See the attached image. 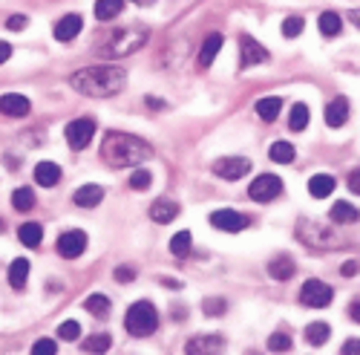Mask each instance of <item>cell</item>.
I'll use <instances>...</instances> for the list:
<instances>
[{
    "label": "cell",
    "instance_id": "6da1fadb",
    "mask_svg": "<svg viewBox=\"0 0 360 355\" xmlns=\"http://www.w3.org/2000/svg\"><path fill=\"white\" fill-rule=\"evenodd\" d=\"M72 90L89 99H112L124 90L127 84V73L115 64H96V67H84L78 73H72L70 78Z\"/></svg>",
    "mask_w": 360,
    "mask_h": 355
},
{
    "label": "cell",
    "instance_id": "7a4b0ae2",
    "mask_svg": "<svg viewBox=\"0 0 360 355\" xmlns=\"http://www.w3.org/2000/svg\"><path fill=\"white\" fill-rule=\"evenodd\" d=\"M101 159L110 168H136L147 159H153V144L144 142L141 136L122 133V130H107L101 142Z\"/></svg>",
    "mask_w": 360,
    "mask_h": 355
},
{
    "label": "cell",
    "instance_id": "3957f363",
    "mask_svg": "<svg viewBox=\"0 0 360 355\" xmlns=\"http://www.w3.org/2000/svg\"><path fill=\"white\" fill-rule=\"evenodd\" d=\"M150 32L141 26H127V29H115V32H110L101 44H98V55L107 58V61H112V58H127L130 52H139L144 44H147Z\"/></svg>",
    "mask_w": 360,
    "mask_h": 355
},
{
    "label": "cell",
    "instance_id": "277c9868",
    "mask_svg": "<svg viewBox=\"0 0 360 355\" xmlns=\"http://www.w3.org/2000/svg\"><path fill=\"white\" fill-rule=\"evenodd\" d=\"M297 240L309 249H317V251L340 249V237H338L335 225L320 223V220H306V217L297 223Z\"/></svg>",
    "mask_w": 360,
    "mask_h": 355
},
{
    "label": "cell",
    "instance_id": "5b68a950",
    "mask_svg": "<svg viewBox=\"0 0 360 355\" xmlns=\"http://www.w3.org/2000/svg\"><path fill=\"white\" fill-rule=\"evenodd\" d=\"M159 327V312L150 301H139L127 309V318H124V330L136 338H144V335H153Z\"/></svg>",
    "mask_w": 360,
    "mask_h": 355
},
{
    "label": "cell",
    "instance_id": "8992f818",
    "mask_svg": "<svg viewBox=\"0 0 360 355\" xmlns=\"http://www.w3.org/2000/svg\"><path fill=\"white\" fill-rule=\"evenodd\" d=\"M332 298H335L332 286L323 283V280H306L303 289H300V304H303V306H311V309H323V306H328V304H332Z\"/></svg>",
    "mask_w": 360,
    "mask_h": 355
},
{
    "label": "cell",
    "instance_id": "52a82bcc",
    "mask_svg": "<svg viewBox=\"0 0 360 355\" xmlns=\"http://www.w3.org/2000/svg\"><path fill=\"white\" fill-rule=\"evenodd\" d=\"M280 194H283V182H280V176H274V173L257 176V180L251 182V188H248V197L257 199V202H271Z\"/></svg>",
    "mask_w": 360,
    "mask_h": 355
},
{
    "label": "cell",
    "instance_id": "ba28073f",
    "mask_svg": "<svg viewBox=\"0 0 360 355\" xmlns=\"http://www.w3.org/2000/svg\"><path fill=\"white\" fill-rule=\"evenodd\" d=\"M248 170H251V159L248 156H222V159L214 162V173L222 176V180H228V182L243 180Z\"/></svg>",
    "mask_w": 360,
    "mask_h": 355
},
{
    "label": "cell",
    "instance_id": "9c48e42d",
    "mask_svg": "<svg viewBox=\"0 0 360 355\" xmlns=\"http://www.w3.org/2000/svg\"><path fill=\"white\" fill-rule=\"evenodd\" d=\"M64 133H67V142H70L72 151H84V147L96 136V122L93 118H75V122L67 125Z\"/></svg>",
    "mask_w": 360,
    "mask_h": 355
},
{
    "label": "cell",
    "instance_id": "30bf717a",
    "mask_svg": "<svg viewBox=\"0 0 360 355\" xmlns=\"http://www.w3.org/2000/svg\"><path fill=\"white\" fill-rule=\"evenodd\" d=\"M239 55H243V61H239V64H243V70L245 67H259V64H265L268 58H271V55H268V49L257 38H251V35H243V41H239Z\"/></svg>",
    "mask_w": 360,
    "mask_h": 355
},
{
    "label": "cell",
    "instance_id": "8fae6325",
    "mask_svg": "<svg viewBox=\"0 0 360 355\" xmlns=\"http://www.w3.org/2000/svg\"><path fill=\"white\" fill-rule=\"evenodd\" d=\"M86 243H89V240H86L84 231H64L61 237H58V254L67 257V260H75V257L84 254Z\"/></svg>",
    "mask_w": 360,
    "mask_h": 355
},
{
    "label": "cell",
    "instance_id": "7c38bea8",
    "mask_svg": "<svg viewBox=\"0 0 360 355\" xmlns=\"http://www.w3.org/2000/svg\"><path fill=\"white\" fill-rule=\"evenodd\" d=\"M211 225L219 228V231L236 234V231L248 228V217H243L239 211H231V208H222V211H214V214H211Z\"/></svg>",
    "mask_w": 360,
    "mask_h": 355
},
{
    "label": "cell",
    "instance_id": "4fadbf2b",
    "mask_svg": "<svg viewBox=\"0 0 360 355\" xmlns=\"http://www.w3.org/2000/svg\"><path fill=\"white\" fill-rule=\"evenodd\" d=\"M84 29V20H81V15H64L61 20L55 23V38L61 41V44H70L72 38H78V32Z\"/></svg>",
    "mask_w": 360,
    "mask_h": 355
},
{
    "label": "cell",
    "instance_id": "5bb4252c",
    "mask_svg": "<svg viewBox=\"0 0 360 355\" xmlns=\"http://www.w3.org/2000/svg\"><path fill=\"white\" fill-rule=\"evenodd\" d=\"M29 110H32V104H29V99L20 96V93H6V96H0V113H4V116L23 118V116H29Z\"/></svg>",
    "mask_w": 360,
    "mask_h": 355
},
{
    "label": "cell",
    "instance_id": "9a60e30c",
    "mask_svg": "<svg viewBox=\"0 0 360 355\" xmlns=\"http://www.w3.org/2000/svg\"><path fill=\"white\" fill-rule=\"evenodd\" d=\"M222 44H225V38H222L219 32H211V35L202 41V46H199V61H196L199 70H207V67L214 64V58H217V52L222 49Z\"/></svg>",
    "mask_w": 360,
    "mask_h": 355
},
{
    "label": "cell",
    "instance_id": "2e32d148",
    "mask_svg": "<svg viewBox=\"0 0 360 355\" xmlns=\"http://www.w3.org/2000/svg\"><path fill=\"white\" fill-rule=\"evenodd\" d=\"M346 122H349V99L338 96L332 104L326 107V125L328 127H343Z\"/></svg>",
    "mask_w": 360,
    "mask_h": 355
},
{
    "label": "cell",
    "instance_id": "e0dca14e",
    "mask_svg": "<svg viewBox=\"0 0 360 355\" xmlns=\"http://www.w3.org/2000/svg\"><path fill=\"white\" fill-rule=\"evenodd\" d=\"M179 217V202L173 199H156L153 205H150V220L165 225V223H173Z\"/></svg>",
    "mask_w": 360,
    "mask_h": 355
},
{
    "label": "cell",
    "instance_id": "ac0fdd59",
    "mask_svg": "<svg viewBox=\"0 0 360 355\" xmlns=\"http://www.w3.org/2000/svg\"><path fill=\"white\" fill-rule=\"evenodd\" d=\"M72 199H75L78 208H96V205L104 199V188L101 185H84L72 194Z\"/></svg>",
    "mask_w": 360,
    "mask_h": 355
},
{
    "label": "cell",
    "instance_id": "d6986e66",
    "mask_svg": "<svg viewBox=\"0 0 360 355\" xmlns=\"http://www.w3.org/2000/svg\"><path fill=\"white\" fill-rule=\"evenodd\" d=\"M294 260L288 257V254H277L274 260H268V275H271L274 280H288V278H294Z\"/></svg>",
    "mask_w": 360,
    "mask_h": 355
},
{
    "label": "cell",
    "instance_id": "ffe728a7",
    "mask_svg": "<svg viewBox=\"0 0 360 355\" xmlns=\"http://www.w3.org/2000/svg\"><path fill=\"white\" fill-rule=\"evenodd\" d=\"M191 355H196V352H222L225 349V338L222 335H205V338H193V341H188V347H185Z\"/></svg>",
    "mask_w": 360,
    "mask_h": 355
},
{
    "label": "cell",
    "instance_id": "44dd1931",
    "mask_svg": "<svg viewBox=\"0 0 360 355\" xmlns=\"http://www.w3.org/2000/svg\"><path fill=\"white\" fill-rule=\"evenodd\" d=\"M328 217H332L335 223H340V225H354L357 220H360V211L354 208V205L352 202H335L332 205V211H328Z\"/></svg>",
    "mask_w": 360,
    "mask_h": 355
},
{
    "label": "cell",
    "instance_id": "7402d4cb",
    "mask_svg": "<svg viewBox=\"0 0 360 355\" xmlns=\"http://www.w3.org/2000/svg\"><path fill=\"white\" fill-rule=\"evenodd\" d=\"M335 176H328V173H317V176H311L309 180V194L314 197V199H326L328 194L335 191Z\"/></svg>",
    "mask_w": 360,
    "mask_h": 355
},
{
    "label": "cell",
    "instance_id": "603a6c76",
    "mask_svg": "<svg viewBox=\"0 0 360 355\" xmlns=\"http://www.w3.org/2000/svg\"><path fill=\"white\" fill-rule=\"evenodd\" d=\"M35 180H38V185H44V188H52V185H58V180H61V168H58L55 162H38Z\"/></svg>",
    "mask_w": 360,
    "mask_h": 355
},
{
    "label": "cell",
    "instance_id": "cb8c5ba5",
    "mask_svg": "<svg viewBox=\"0 0 360 355\" xmlns=\"http://www.w3.org/2000/svg\"><path fill=\"white\" fill-rule=\"evenodd\" d=\"M18 237H20V243H23V246L38 249L41 240H44V228H41V223H23L20 231H18Z\"/></svg>",
    "mask_w": 360,
    "mask_h": 355
},
{
    "label": "cell",
    "instance_id": "d4e9b609",
    "mask_svg": "<svg viewBox=\"0 0 360 355\" xmlns=\"http://www.w3.org/2000/svg\"><path fill=\"white\" fill-rule=\"evenodd\" d=\"M124 12V0H96V18L98 20H112Z\"/></svg>",
    "mask_w": 360,
    "mask_h": 355
},
{
    "label": "cell",
    "instance_id": "484cf974",
    "mask_svg": "<svg viewBox=\"0 0 360 355\" xmlns=\"http://www.w3.org/2000/svg\"><path fill=\"white\" fill-rule=\"evenodd\" d=\"M26 278H29V260L26 257L12 260V266H9V283L15 289H23L26 286Z\"/></svg>",
    "mask_w": 360,
    "mask_h": 355
},
{
    "label": "cell",
    "instance_id": "4316f807",
    "mask_svg": "<svg viewBox=\"0 0 360 355\" xmlns=\"http://www.w3.org/2000/svg\"><path fill=\"white\" fill-rule=\"evenodd\" d=\"M317 26H320V32H323L326 38H335L340 29H343V20H340L338 12H323L320 20H317Z\"/></svg>",
    "mask_w": 360,
    "mask_h": 355
},
{
    "label": "cell",
    "instance_id": "83f0119b",
    "mask_svg": "<svg viewBox=\"0 0 360 355\" xmlns=\"http://www.w3.org/2000/svg\"><path fill=\"white\" fill-rule=\"evenodd\" d=\"M280 107H283V101H280L277 96L259 99V101H257V116L262 118V122H274V118L280 116Z\"/></svg>",
    "mask_w": 360,
    "mask_h": 355
},
{
    "label": "cell",
    "instance_id": "f1b7e54d",
    "mask_svg": "<svg viewBox=\"0 0 360 355\" xmlns=\"http://www.w3.org/2000/svg\"><path fill=\"white\" fill-rule=\"evenodd\" d=\"M306 125H309V107L303 101H297L291 107V116H288V130L300 133V130H306Z\"/></svg>",
    "mask_w": 360,
    "mask_h": 355
},
{
    "label": "cell",
    "instance_id": "f546056e",
    "mask_svg": "<svg viewBox=\"0 0 360 355\" xmlns=\"http://www.w3.org/2000/svg\"><path fill=\"white\" fill-rule=\"evenodd\" d=\"M328 335H332V330H328V323H323V320L309 323V327H306V341H309L311 347H323Z\"/></svg>",
    "mask_w": 360,
    "mask_h": 355
},
{
    "label": "cell",
    "instance_id": "4dcf8cb0",
    "mask_svg": "<svg viewBox=\"0 0 360 355\" xmlns=\"http://www.w3.org/2000/svg\"><path fill=\"white\" fill-rule=\"evenodd\" d=\"M191 243H193L191 231H179L173 240H170V254L173 257H188L191 254Z\"/></svg>",
    "mask_w": 360,
    "mask_h": 355
},
{
    "label": "cell",
    "instance_id": "1f68e13d",
    "mask_svg": "<svg viewBox=\"0 0 360 355\" xmlns=\"http://www.w3.org/2000/svg\"><path fill=\"white\" fill-rule=\"evenodd\" d=\"M84 309L93 312L96 318H107V312H110V298H107V294H89V298L84 301Z\"/></svg>",
    "mask_w": 360,
    "mask_h": 355
},
{
    "label": "cell",
    "instance_id": "d6a6232c",
    "mask_svg": "<svg viewBox=\"0 0 360 355\" xmlns=\"http://www.w3.org/2000/svg\"><path fill=\"white\" fill-rule=\"evenodd\" d=\"M12 205H15V211H32L35 208V194L32 188H18L12 194Z\"/></svg>",
    "mask_w": 360,
    "mask_h": 355
},
{
    "label": "cell",
    "instance_id": "836d02e7",
    "mask_svg": "<svg viewBox=\"0 0 360 355\" xmlns=\"http://www.w3.org/2000/svg\"><path fill=\"white\" fill-rule=\"evenodd\" d=\"M294 156H297L294 144H288V142H274V144H271V159H274V162L288 165V162H294Z\"/></svg>",
    "mask_w": 360,
    "mask_h": 355
},
{
    "label": "cell",
    "instance_id": "e575fe53",
    "mask_svg": "<svg viewBox=\"0 0 360 355\" xmlns=\"http://www.w3.org/2000/svg\"><path fill=\"white\" fill-rule=\"evenodd\" d=\"M110 347H112V338L110 335H93V338L84 341V349L86 352H107Z\"/></svg>",
    "mask_w": 360,
    "mask_h": 355
},
{
    "label": "cell",
    "instance_id": "d590c367",
    "mask_svg": "<svg viewBox=\"0 0 360 355\" xmlns=\"http://www.w3.org/2000/svg\"><path fill=\"white\" fill-rule=\"evenodd\" d=\"M303 26H306L303 18H300V15H291V18L283 20V35H285V38H297L300 32H303Z\"/></svg>",
    "mask_w": 360,
    "mask_h": 355
},
{
    "label": "cell",
    "instance_id": "8d00e7d4",
    "mask_svg": "<svg viewBox=\"0 0 360 355\" xmlns=\"http://www.w3.org/2000/svg\"><path fill=\"white\" fill-rule=\"evenodd\" d=\"M150 182H153V173L150 170H133L130 173V188L133 191H144V188H150Z\"/></svg>",
    "mask_w": 360,
    "mask_h": 355
},
{
    "label": "cell",
    "instance_id": "74e56055",
    "mask_svg": "<svg viewBox=\"0 0 360 355\" xmlns=\"http://www.w3.org/2000/svg\"><path fill=\"white\" fill-rule=\"evenodd\" d=\"M58 338H64V341H78V338H81L78 320H64L61 327H58Z\"/></svg>",
    "mask_w": 360,
    "mask_h": 355
},
{
    "label": "cell",
    "instance_id": "f35d334b",
    "mask_svg": "<svg viewBox=\"0 0 360 355\" xmlns=\"http://www.w3.org/2000/svg\"><path fill=\"white\" fill-rule=\"evenodd\" d=\"M268 349H274V352H285L291 349V338L285 332H274L271 338H268Z\"/></svg>",
    "mask_w": 360,
    "mask_h": 355
},
{
    "label": "cell",
    "instance_id": "ab89813d",
    "mask_svg": "<svg viewBox=\"0 0 360 355\" xmlns=\"http://www.w3.org/2000/svg\"><path fill=\"white\" fill-rule=\"evenodd\" d=\"M32 352H35V355H55V352H58V344H55L52 338H41V341L32 344Z\"/></svg>",
    "mask_w": 360,
    "mask_h": 355
},
{
    "label": "cell",
    "instance_id": "60d3db41",
    "mask_svg": "<svg viewBox=\"0 0 360 355\" xmlns=\"http://www.w3.org/2000/svg\"><path fill=\"white\" fill-rule=\"evenodd\" d=\"M225 306H228V304H225V301H219V298H207V301H205V312H207V315H214V318H217V315H222V312H225Z\"/></svg>",
    "mask_w": 360,
    "mask_h": 355
},
{
    "label": "cell",
    "instance_id": "b9f144b4",
    "mask_svg": "<svg viewBox=\"0 0 360 355\" xmlns=\"http://www.w3.org/2000/svg\"><path fill=\"white\" fill-rule=\"evenodd\" d=\"M115 280H118V283L136 280V269H133V266H118V269H115Z\"/></svg>",
    "mask_w": 360,
    "mask_h": 355
},
{
    "label": "cell",
    "instance_id": "7bdbcfd3",
    "mask_svg": "<svg viewBox=\"0 0 360 355\" xmlns=\"http://www.w3.org/2000/svg\"><path fill=\"white\" fill-rule=\"evenodd\" d=\"M26 23H29V20H26L23 15H15V18H9V20H6V29L18 32V29H26Z\"/></svg>",
    "mask_w": 360,
    "mask_h": 355
},
{
    "label": "cell",
    "instance_id": "ee69618b",
    "mask_svg": "<svg viewBox=\"0 0 360 355\" xmlns=\"http://www.w3.org/2000/svg\"><path fill=\"white\" fill-rule=\"evenodd\" d=\"M349 188H352V194H360V168H354L349 173Z\"/></svg>",
    "mask_w": 360,
    "mask_h": 355
},
{
    "label": "cell",
    "instance_id": "f6af8a7d",
    "mask_svg": "<svg viewBox=\"0 0 360 355\" xmlns=\"http://www.w3.org/2000/svg\"><path fill=\"white\" fill-rule=\"evenodd\" d=\"M357 269H360V263H354V260H349V263H343V278H354L357 275Z\"/></svg>",
    "mask_w": 360,
    "mask_h": 355
},
{
    "label": "cell",
    "instance_id": "bcb514c9",
    "mask_svg": "<svg viewBox=\"0 0 360 355\" xmlns=\"http://www.w3.org/2000/svg\"><path fill=\"white\" fill-rule=\"evenodd\" d=\"M354 352H360V341L357 338H352V341L343 344V355H354Z\"/></svg>",
    "mask_w": 360,
    "mask_h": 355
},
{
    "label": "cell",
    "instance_id": "7dc6e473",
    "mask_svg": "<svg viewBox=\"0 0 360 355\" xmlns=\"http://www.w3.org/2000/svg\"><path fill=\"white\" fill-rule=\"evenodd\" d=\"M9 58H12V46H9L6 41H0V64L9 61Z\"/></svg>",
    "mask_w": 360,
    "mask_h": 355
},
{
    "label": "cell",
    "instance_id": "c3c4849f",
    "mask_svg": "<svg viewBox=\"0 0 360 355\" xmlns=\"http://www.w3.org/2000/svg\"><path fill=\"white\" fill-rule=\"evenodd\" d=\"M144 101H147V107H153V110H165V101H162V99H153V96H147Z\"/></svg>",
    "mask_w": 360,
    "mask_h": 355
},
{
    "label": "cell",
    "instance_id": "681fc988",
    "mask_svg": "<svg viewBox=\"0 0 360 355\" xmlns=\"http://www.w3.org/2000/svg\"><path fill=\"white\" fill-rule=\"evenodd\" d=\"M349 315H352V318H354V320L360 323V301H354V304H352V309H349Z\"/></svg>",
    "mask_w": 360,
    "mask_h": 355
},
{
    "label": "cell",
    "instance_id": "f907efd6",
    "mask_svg": "<svg viewBox=\"0 0 360 355\" xmlns=\"http://www.w3.org/2000/svg\"><path fill=\"white\" fill-rule=\"evenodd\" d=\"M349 20H352V23L360 29V9H357V12H349Z\"/></svg>",
    "mask_w": 360,
    "mask_h": 355
},
{
    "label": "cell",
    "instance_id": "816d5d0a",
    "mask_svg": "<svg viewBox=\"0 0 360 355\" xmlns=\"http://www.w3.org/2000/svg\"><path fill=\"white\" fill-rule=\"evenodd\" d=\"M133 4H136V6H153L156 0H133Z\"/></svg>",
    "mask_w": 360,
    "mask_h": 355
},
{
    "label": "cell",
    "instance_id": "f5cc1de1",
    "mask_svg": "<svg viewBox=\"0 0 360 355\" xmlns=\"http://www.w3.org/2000/svg\"><path fill=\"white\" fill-rule=\"evenodd\" d=\"M0 231H4V223H0Z\"/></svg>",
    "mask_w": 360,
    "mask_h": 355
}]
</instances>
